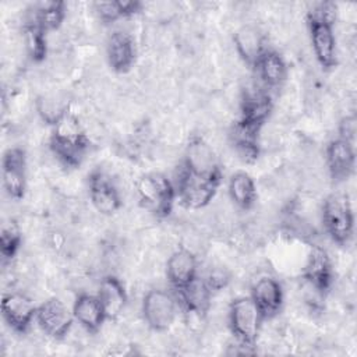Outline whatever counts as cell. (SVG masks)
Returning a JSON list of instances; mask_svg holds the SVG:
<instances>
[{"mask_svg":"<svg viewBox=\"0 0 357 357\" xmlns=\"http://www.w3.org/2000/svg\"><path fill=\"white\" fill-rule=\"evenodd\" d=\"M222 181V174L205 176L194 173L184 166L180 170L176 192L180 202L190 209H202L215 198Z\"/></svg>","mask_w":357,"mask_h":357,"instance_id":"4","label":"cell"},{"mask_svg":"<svg viewBox=\"0 0 357 357\" xmlns=\"http://www.w3.org/2000/svg\"><path fill=\"white\" fill-rule=\"evenodd\" d=\"M88 148L89 137L75 114L67 112L53 124L50 149L64 166H79Z\"/></svg>","mask_w":357,"mask_h":357,"instance_id":"1","label":"cell"},{"mask_svg":"<svg viewBox=\"0 0 357 357\" xmlns=\"http://www.w3.org/2000/svg\"><path fill=\"white\" fill-rule=\"evenodd\" d=\"M325 165L332 180H347L353 174L356 166L354 144L339 137L329 141L325 149Z\"/></svg>","mask_w":357,"mask_h":357,"instance_id":"13","label":"cell"},{"mask_svg":"<svg viewBox=\"0 0 357 357\" xmlns=\"http://www.w3.org/2000/svg\"><path fill=\"white\" fill-rule=\"evenodd\" d=\"M322 223L333 243L347 244L354 231V213L346 194H331L322 204Z\"/></svg>","mask_w":357,"mask_h":357,"instance_id":"5","label":"cell"},{"mask_svg":"<svg viewBox=\"0 0 357 357\" xmlns=\"http://www.w3.org/2000/svg\"><path fill=\"white\" fill-rule=\"evenodd\" d=\"M22 233L14 219H6L0 229V254L4 261H11L20 251Z\"/></svg>","mask_w":357,"mask_h":357,"instance_id":"27","label":"cell"},{"mask_svg":"<svg viewBox=\"0 0 357 357\" xmlns=\"http://www.w3.org/2000/svg\"><path fill=\"white\" fill-rule=\"evenodd\" d=\"M74 319L88 332L96 333L102 328L103 322L107 319L105 308L98 297V294L81 293L73 304Z\"/></svg>","mask_w":357,"mask_h":357,"instance_id":"19","label":"cell"},{"mask_svg":"<svg viewBox=\"0 0 357 357\" xmlns=\"http://www.w3.org/2000/svg\"><path fill=\"white\" fill-rule=\"evenodd\" d=\"M252 301L255 303L264 321L275 318L283 305L282 284L272 276H261L251 287Z\"/></svg>","mask_w":357,"mask_h":357,"instance_id":"14","label":"cell"},{"mask_svg":"<svg viewBox=\"0 0 357 357\" xmlns=\"http://www.w3.org/2000/svg\"><path fill=\"white\" fill-rule=\"evenodd\" d=\"M24 43L28 56L35 63H40L47 56V33L31 20L24 25Z\"/></svg>","mask_w":357,"mask_h":357,"instance_id":"26","label":"cell"},{"mask_svg":"<svg viewBox=\"0 0 357 357\" xmlns=\"http://www.w3.org/2000/svg\"><path fill=\"white\" fill-rule=\"evenodd\" d=\"M67 15L64 1H43L35 6L33 17L31 18L46 33L56 32L64 22Z\"/></svg>","mask_w":357,"mask_h":357,"instance_id":"25","label":"cell"},{"mask_svg":"<svg viewBox=\"0 0 357 357\" xmlns=\"http://www.w3.org/2000/svg\"><path fill=\"white\" fill-rule=\"evenodd\" d=\"M35 303L20 291L4 293L1 297V314L6 324L17 333H25L36 317Z\"/></svg>","mask_w":357,"mask_h":357,"instance_id":"10","label":"cell"},{"mask_svg":"<svg viewBox=\"0 0 357 357\" xmlns=\"http://www.w3.org/2000/svg\"><path fill=\"white\" fill-rule=\"evenodd\" d=\"M89 187V199L93 208L100 215H113L116 213L121 205V195L114 185V183L100 170H95L91 173L88 180Z\"/></svg>","mask_w":357,"mask_h":357,"instance_id":"11","label":"cell"},{"mask_svg":"<svg viewBox=\"0 0 357 357\" xmlns=\"http://www.w3.org/2000/svg\"><path fill=\"white\" fill-rule=\"evenodd\" d=\"M234 46L241 57V60L248 64L250 67H254L258 57L264 52V42L261 33L257 31V28L251 25L241 26L236 33H234Z\"/></svg>","mask_w":357,"mask_h":357,"instance_id":"24","label":"cell"},{"mask_svg":"<svg viewBox=\"0 0 357 357\" xmlns=\"http://www.w3.org/2000/svg\"><path fill=\"white\" fill-rule=\"evenodd\" d=\"M93 10L98 14L99 20L103 21L105 24L114 22L117 20H121V13L119 8L117 1H100L93 4Z\"/></svg>","mask_w":357,"mask_h":357,"instance_id":"29","label":"cell"},{"mask_svg":"<svg viewBox=\"0 0 357 357\" xmlns=\"http://www.w3.org/2000/svg\"><path fill=\"white\" fill-rule=\"evenodd\" d=\"M227 191H229L230 199L240 209H244V211L251 209L258 197L254 178L247 172H243V170L236 172L230 176Z\"/></svg>","mask_w":357,"mask_h":357,"instance_id":"23","label":"cell"},{"mask_svg":"<svg viewBox=\"0 0 357 357\" xmlns=\"http://www.w3.org/2000/svg\"><path fill=\"white\" fill-rule=\"evenodd\" d=\"M117 4H119V8H120V13H121L123 18H128V17L135 15L144 7V4L141 1H137V0H117Z\"/></svg>","mask_w":357,"mask_h":357,"instance_id":"31","label":"cell"},{"mask_svg":"<svg viewBox=\"0 0 357 357\" xmlns=\"http://www.w3.org/2000/svg\"><path fill=\"white\" fill-rule=\"evenodd\" d=\"M227 322L231 335L240 346L245 349L255 346L264 319L250 296L237 297L230 303Z\"/></svg>","mask_w":357,"mask_h":357,"instance_id":"3","label":"cell"},{"mask_svg":"<svg viewBox=\"0 0 357 357\" xmlns=\"http://www.w3.org/2000/svg\"><path fill=\"white\" fill-rule=\"evenodd\" d=\"M106 59L110 68L117 74L131 70L137 59L134 38L124 31H114L106 42Z\"/></svg>","mask_w":357,"mask_h":357,"instance_id":"15","label":"cell"},{"mask_svg":"<svg viewBox=\"0 0 357 357\" xmlns=\"http://www.w3.org/2000/svg\"><path fill=\"white\" fill-rule=\"evenodd\" d=\"M307 25L317 61L322 68L332 70L337 64V47L333 33V22L317 15L314 11H308Z\"/></svg>","mask_w":357,"mask_h":357,"instance_id":"6","label":"cell"},{"mask_svg":"<svg viewBox=\"0 0 357 357\" xmlns=\"http://www.w3.org/2000/svg\"><path fill=\"white\" fill-rule=\"evenodd\" d=\"M35 321L45 335L61 340L70 333L75 319L61 300L52 297L38 305Z\"/></svg>","mask_w":357,"mask_h":357,"instance_id":"8","label":"cell"},{"mask_svg":"<svg viewBox=\"0 0 357 357\" xmlns=\"http://www.w3.org/2000/svg\"><path fill=\"white\" fill-rule=\"evenodd\" d=\"M96 294L105 308L107 319H116L124 311L128 301L124 284L113 275H106L100 280Z\"/></svg>","mask_w":357,"mask_h":357,"instance_id":"22","label":"cell"},{"mask_svg":"<svg viewBox=\"0 0 357 357\" xmlns=\"http://www.w3.org/2000/svg\"><path fill=\"white\" fill-rule=\"evenodd\" d=\"M38 112L43 121L53 126L68 112V106L57 93H46L38 100Z\"/></svg>","mask_w":357,"mask_h":357,"instance_id":"28","label":"cell"},{"mask_svg":"<svg viewBox=\"0 0 357 357\" xmlns=\"http://www.w3.org/2000/svg\"><path fill=\"white\" fill-rule=\"evenodd\" d=\"M213 291L205 282V279L197 276L185 287L178 290V297L187 314L204 318L211 308Z\"/></svg>","mask_w":357,"mask_h":357,"instance_id":"20","label":"cell"},{"mask_svg":"<svg viewBox=\"0 0 357 357\" xmlns=\"http://www.w3.org/2000/svg\"><path fill=\"white\" fill-rule=\"evenodd\" d=\"M303 279L319 294H325L331 290L333 283V268L328 252L322 247L314 245L311 248L303 269Z\"/></svg>","mask_w":357,"mask_h":357,"instance_id":"12","label":"cell"},{"mask_svg":"<svg viewBox=\"0 0 357 357\" xmlns=\"http://www.w3.org/2000/svg\"><path fill=\"white\" fill-rule=\"evenodd\" d=\"M166 276L172 287L177 291L185 287L198 276V261L195 254L185 247L173 251L166 262Z\"/></svg>","mask_w":357,"mask_h":357,"instance_id":"16","label":"cell"},{"mask_svg":"<svg viewBox=\"0 0 357 357\" xmlns=\"http://www.w3.org/2000/svg\"><path fill=\"white\" fill-rule=\"evenodd\" d=\"M272 113V100L268 92L251 89L244 93L240 102L238 121L261 130Z\"/></svg>","mask_w":357,"mask_h":357,"instance_id":"17","label":"cell"},{"mask_svg":"<svg viewBox=\"0 0 357 357\" xmlns=\"http://www.w3.org/2000/svg\"><path fill=\"white\" fill-rule=\"evenodd\" d=\"M141 312L146 325L155 332L167 331L177 317L176 298L160 289L149 290L142 300Z\"/></svg>","mask_w":357,"mask_h":357,"instance_id":"7","label":"cell"},{"mask_svg":"<svg viewBox=\"0 0 357 357\" xmlns=\"http://www.w3.org/2000/svg\"><path fill=\"white\" fill-rule=\"evenodd\" d=\"M339 138L349 141L354 144L356 139V132H357V119L354 114H349L340 119L339 121Z\"/></svg>","mask_w":357,"mask_h":357,"instance_id":"30","label":"cell"},{"mask_svg":"<svg viewBox=\"0 0 357 357\" xmlns=\"http://www.w3.org/2000/svg\"><path fill=\"white\" fill-rule=\"evenodd\" d=\"M258 78L266 88H279L287 78V64L273 49H264L254 66Z\"/></svg>","mask_w":357,"mask_h":357,"instance_id":"21","label":"cell"},{"mask_svg":"<svg viewBox=\"0 0 357 357\" xmlns=\"http://www.w3.org/2000/svg\"><path fill=\"white\" fill-rule=\"evenodd\" d=\"M1 178L10 198H24L26 191V153L22 148L13 146L3 153Z\"/></svg>","mask_w":357,"mask_h":357,"instance_id":"9","label":"cell"},{"mask_svg":"<svg viewBox=\"0 0 357 357\" xmlns=\"http://www.w3.org/2000/svg\"><path fill=\"white\" fill-rule=\"evenodd\" d=\"M135 188L139 202L145 209L158 218H166L172 213L177 197L176 185L163 173L151 172L142 174Z\"/></svg>","mask_w":357,"mask_h":357,"instance_id":"2","label":"cell"},{"mask_svg":"<svg viewBox=\"0 0 357 357\" xmlns=\"http://www.w3.org/2000/svg\"><path fill=\"white\" fill-rule=\"evenodd\" d=\"M183 166L198 174H205V176L222 174L219 169L218 158L212 146L199 137H192L188 141Z\"/></svg>","mask_w":357,"mask_h":357,"instance_id":"18","label":"cell"}]
</instances>
